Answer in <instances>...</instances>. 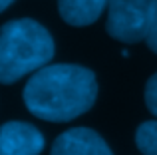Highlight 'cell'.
<instances>
[{
	"label": "cell",
	"mask_w": 157,
	"mask_h": 155,
	"mask_svg": "<svg viewBox=\"0 0 157 155\" xmlns=\"http://www.w3.org/2000/svg\"><path fill=\"white\" fill-rule=\"evenodd\" d=\"M22 97L34 117L66 123L84 115L96 104V74L78 64H46L26 81Z\"/></svg>",
	"instance_id": "6da1fadb"
},
{
	"label": "cell",
	"mask_w": 157,
	"mask_h": 155,
	"mask_svg": "<svg viewBox=\"0 0 157 155\" xmlns=\"http://www.w3.org/2000/svg\"><path fill=\"white\" fill-rule=\"evenodd\" d=\"M54 38L32 18L10 20L0 28V84H16L54 58Z\"/></svg>",
	"instance_id": "7a4b0ae2"
},
{
	"label": "cell",
	"mask_w": 157,
	"mask_h": 155,
	"mask_svg": "<svg viewBox=\"0 0 157 155\" xmlns=\"http://www.w3.org/2000/svg\"><path fill=\"white\" fill-rule=\"evenodd\" d=\"M151 0H109L105 32L121 44L145 40Z\"/></svg>",
	"instance_id": "3957f363"
},
{
	"label": "cell",
	"mask_w": 157,
	"mask_h": 155,
	"mask_svg": "<svg viewBox=\"0 0 157 155\" xmlns=\"http://www.w3.org/2000/svg\"><path fill=\"white\" fill-rule=\"evenodd\" d=\"M44 145L42 131L26 121H6L0 125V155H40Z\"/></svg>",
	"instance_id": "277c9868"
},
{
	"label": "cell",
	"mask_w": 157,
	"mask_h": 155,
	"mask_svg": "<svg viewBox=\"0 0 157 155\" xmlns=\"http://www.w3.org/2000/svg\"><path fill=\"white\" fill-rule=\"evenodd\" d=\"M50 155H113L105 139L90 127H72L54 139Z\"/></svg>",
	"instance_id": "5b68a950"
},
{
	"label": "cell",
	"mask_w": 157,
	"mask_h": 155,
	"mask_svg": "<svg viewBox=\"0 0 157 155\" xmlns=\"http://www.w3.org/2000/svg\"><path fill=\"white\" fill-rule=\"evenodd\" d=\"M107 2L109 0H58V12L66 24L84 28L100 18Z\"/></svg>",
	"instance_id": "8992f818"
},
{
	"label": "cell",
	"mask_w": 157,
	"mask_h": 155,
	"mask_svg": "<svg viewBox=\"0 0 157 155\" xmlns=\"http://www.w3.org/2000/svg\"><path fill=\"white\" fill-rule=\"evenodd\" d=\"M135 145L143 155H157V119L139 123L135 131Z\"/></svg>",
	"instance_id": "52a82bcc"
},
{
	"label": "cell",
	"mask_w": 157,
	"mask_h": 155,
	"mask_svg": "<svg viewBox=\"0 0 157 155\" xmlns=\"http://www.w3.org/2000/svg\"><path fill=\"white\" fill-rule=\"evenodd\" d=\"M145 42L153 54H157V0H151L149 6V24H147Z\"/></svg>",
	"instance_id": "ba28073f"
},
{
	"label": "cell",
	"mask_w": 157,
	"mask_h": 155,
	"mask_svg": "<svg viewBox=\"0 0 157 155\" xmlns=\"http://www.w3.org/2000/svg\"><path fill=\"white\" fill-rule=\"evenodd\" d=\"M145 105H147V109L157 117V72L147 80V84H145Z\"/></svg>",
	"instance_id": "9c48e42d"
},
{
	"label": "cell",
	"mask_w": 157,
	"mask_h": 155,
	"mask_svg": "<svg viewBox=\"0 0 157 155\" xmlns=\"http://www.w3.org/2000/svg\"><path fill=\"white\" fill-rule=\"evenodd\" d=\"M12 2H14V0H0V14H2V12H4V10H6V8H8V6H10V4H12Z\"/></svg>",
	"instance_id": "30bf717a"
}]
</instances>
